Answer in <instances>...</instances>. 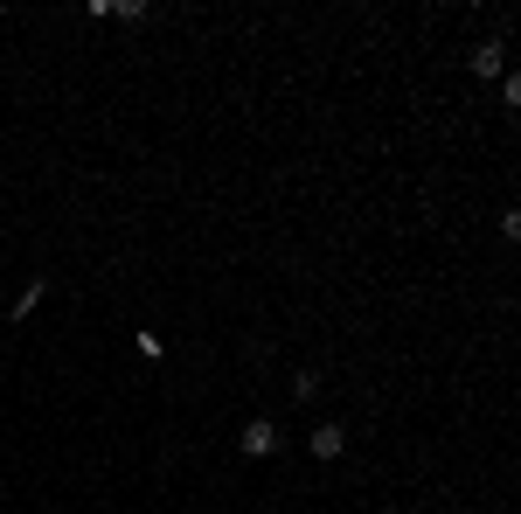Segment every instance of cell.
I'll return each mask as SVG.
<instances>
[{
	"mask_svg": "<svg viewBox=\"0 0 521 514\" xmlns=\"http://www.w3.org/2000/svg\"><path fill=\"white\" fill-rule=\"evenodd\" d=\"M473 77H508V49L501 42H480L473 49Z\"/></svg>",
	"mask_w": 521,
	"mask_h": 514,
	"instance_id": "2",
	"label": "cell"
},
{
	"mask_svg": "<svg viewBox=\"0 0 521 514\" xmlns=\"http://www.w3.org/2000/svg\"><path fill=\"white\" fill-rule=\"evenodd\" d=\"M42 292H49V285H42V278H35V285H28V292H21V299H14V320H28V313H35V306H42Z\"/></svg>",
	"mask_w": 521,
	"mask_h": 514,
	"instance_id": "4",
	"label": "cell"
},
{
	"mask_svg": "<svg viewBox=\"0 0 521 514\" xmlns=\"http://www.w3.org/2000/svg\"><path fill=\"white\" fill-rule=\"evenodd\" d=\"M292 396H306V403H313V396H320V376H313V369H299V376H292Z\"/></svg>",
	"mask_w": 521,
	"mask_h": 514,
	"instance_id": "5",
	"label": "cell"
},
{
	"mask_svg": "<svg viewBox=\"0 0 521 514\" xmlns=\"http://www.w3.org/2000/svg\"><path fill=\"white\" fill-rule=\"evenodd\" d=\"M237 445H244V459H271V452H278V424H271V417H251V424L237 431Z\"/></svg>",
	"mask_w": 521,
	"mask_h": 514,
	"instance_id": "1",
	"label": "cell"
},
{
	"mask_svg": "<svg viewBox=\"0 0 521 514\" xmlns=\"http://www.w3.org/2000/svg\"><path fill=\"white\" fill-rule=\"evenodd\" d=\"M341 452H348V431L341 424H320L313 431V459H341Z\"/></svg>",
	"mask_w": 521,
	"mask_h": 514,
	"instance_id": "3",
	"label": "cell"
}]
</instances>
